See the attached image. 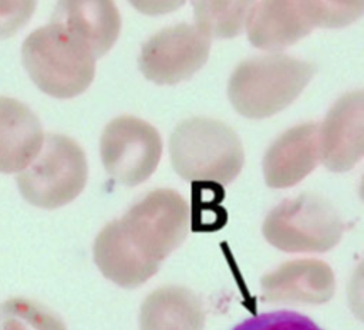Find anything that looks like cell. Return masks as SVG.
Segmentation results:
<instances>
[{
	"label": "cell",
	"instance_id": "6da1fadb",
	"mask_svg": "<svg viewBox=\"0 0 364 330\" xmlns=\"http://www.w3.org/2000/svg\"><path fill=\"white\" fill-rule=\"evenodd\" d=\"M188 218V206L178 192H149L100 232L94 245L97 266L122 287L139 286L182 242Z\"/></svg>",
	"mask_w": 364,
	"mask_h": 330
},
{
	"label": "cell",
	"instance_id": "7a4b0ae2",
	"mask_svg": "<svg viewBox=\"0 0 364 330\" xmlns=\"http://www.w3.org/2000/svg\"><path fill=\"white\" fill-rule=\"evenodd\" d=\"M316 67L286 54H267L242 61L230 75L228 95L246 118L260 119L289 107L306 88Z\"/></svg>",
	"mask_w": 364,
	"mask_h": 330
},
{
	"label": "cell",
	"instance_id": "3957f363",
	"mask_svg": "<svg viewBox=\"0 0 364 330\" xmlns=\"http://www.w3.org/2000/svg\"><path fill=\"white\" fill-rule=\"evenodd\" d=\"M21 60L31 81L54 98L80 95L95 74L94 55L51 21L26 37Z\"/></svg>",
	"mask_w": 364,
	"mask_h": 330
},
{
	"label": "cell",
	"instance_id": "277c9868",
	"mask_svg": "<svg viewBox=\"0 0 364 330\" xmlns=\"http://www.w3.org/2000/svg\"><path fill=\"white\" fill-rule=\"evenodd\" d=\"M173 169L188 181L229 183L240 172L243 149L226 124L195 117L176 125L169 138Z\"/></svg>",
	"mask_w": 364,
	"mask_h": 330
},
{
	"label": "cell",
	"instance_id": "5b68a950",
	"mask_svg": "<svg viewBox=\"0 0 364 330\" xmlns=\"http://www.w3.org/2000/svg\"><path fill=\"white\" fill-rule=\"evenodd\" d=\"M87 174V159L81 147L65 135L48 134L36 158L20 171L16 181L28 203L55 209L80 195Z\"/></svg>",
	"mask_w": 364,
	"mask_h": 330
},
{
	"label": "cell",
	"instance_id": "8992f818",
	"mask_svg": "<svg viewBox=\"0 0 364 330\" xmlns=\"http://www.w3.org/2000/svg\"><path fill=\"white\" fill-rule=\"evenodd\" d=\"M343 232L341 220L324 198L301 193L283 201L266 218V239L283 250H327Z\"/></svg>",
	"mask_w": 364,
	"mask_h": 330
},
{
	"label": "cell",
	"instance_id": "52a82bcc",
	"mask_svg": "<svg viewBox=\"0 0 364 330\" xmlns=\"http://www.w3.org/2000/svg\"><path fill=\"white\" fill-rule=\"evenodd\" d=\"M100 151L107 172L122 185L135 186L155 171L162 142L152 125L144 119L124 115L105 127Z\"/></svg>",
	"mask_w": 364,
	"mask_h": 330
},
{
	"label": "cell",
	"instance_id": "ba28073f",
	"mask_svg": "<svg viewBox=\"0 0 364 330\" xmlns=\"http://www.w3.org/2000/svg\"><path fill=\"white\" fill-rule=\"evenodd\" d=\"M210 51V40L196 26L182 23L149 37L141 48L138 65L155 84L173 85L200 70Z\"/></svg>",
	"mask_w": 364,
	"mask_h": 330
},
{
	"label": "cell",
	"instance_id": "9c48e42d",
	"mask_svg": "<svg viewBox=\"0 0 364 330\" xmlns=\"http://www.w3.org/2000/svg\"><path fill=\"white\" fill-rule=\"evenodd\" d=\"M317 27L314 0H260L246 24L247 40L260 50L293 46Z\"/></svg>",
	"mask_w": 364,
	"mask_h": 330
},
{
	"label": "cell",
	"instance_id": "30bf717a",
	"mask_svg": "<svg viewBox=\"0 0 364 330\" xmlns=\"http://www.w3.org/2000/svg\"><path fill=\"white\" fill-rule=\"evenodd\" d=\"M364 97L361 91L343 95L318 127L320 159L327 169L344 172L363 156Z\"/></svg>",
	"mask_w": 364,
	"mask_h": 330
},
{
	"label": "cell",
	"instance_id": "8fae6325",
	"mask_svg": "<svg viewBox=\"0 0 364 330\" xmlns=\"http://www.w3.org/2000/svg\"><path fill=\"white\" fill-rule=\"evenodd\" d=\"M50 21L81 43L95 60L111 50L121 31L114 0H58Z\"/></svg>",
	"mask_w": 364,
	"mask_h": 330
},
{
	"label": "cell",
	"instance_id": "7c38bea8",
	"mask_svg": "<svg viewBox=\"0 0 364 330\" xmlns=\"http://www.w3.org/2000/svg\"><path fill=\"white\" fill-rule=\"evenodd\" d=\"M320 161L318 125L301 124L282 134L267 149L263 159L266 183L287 188L300 182Z\"/></svg>",
	"mask_w": 364,
	"mask_h": 330
},
{
	"label": "cell",
	"instance_id": "4fadbf2b",
	"mask_svg": "<svg viewBox=\"0 0 364 330\" xmlns=\"http://www.w3.org/2000/svg\"><path fill=\"white\" fill-rule=\"evenodd\" d=\"M43 141L37 115L16 98L0 97V172L23 171L36 158Z\"/></svg>",
	"mask_w": 364,
	"mask_h": 330
},
{
	"label": "cell",
	"instance_id": "5bb4252c",
	"mask_svg": "<svg viewBox=\"0 0 364 330\" xmlns=\"http://www.w3.org/2000/svg\"><path fill=\"white\" fill-rule=\"evenodd\" d=\"M270 300L321 303L331 297L334 280L331 270L316 260H300L283 265L263 279Z\"/></svg>",
	"mask_w": 364,
	"mask_h": 330
},
{
	"label": "cell",
	"instance_id": "9a60e30c",
	"mask_svg": "<svg viewBox=\"0 0 364 330\" xmlns=\"http://www.w3.org/2000/svg\"><path fill=\"white\" fill-rule=\"evenodd\" d=\"M257 0H192L196 27L208 37L233 38L246 27Z\"/></svg>",
	"mask_w": 364,
	"mask_h": 330
},
{
	"label": "cell",
	"instance_id": "2e32d148",
	"mask_svg": "<svg viewBox=\"0 0 364 330\" xmlns=\"http://www.w3.org/2000/svg\"><path fill=\"white\" fill-rule=\"evenodd\" d=\"M0 330H64V324L46 306L11 297L0 304Z\"/></svg>",
	"mask_w": 364,
	"mask_h": 330
},
{
	"label": "cell",
	"instance_id": "e0dca14e",
	"mask_svg": "<svg viewBox=\"0 0 364 330\" xmlns=\"http://www.w3.org/2000/svg\"><path fill=\"white\" fill-rule=\"evenodd\" d=\"M230 330H323L314 320L293 310H274L247 317Z\"/></svg>",
	"mask_w": 364,
	"mask_h": 330
},
{
	"label": "cell",
	"instance_id": "ac0fdd59",
	"mask_svg": "<svg viewBox=\"0 0 364 330\" xmlns=\"http://www.w3.org/2000/svg\"><path fill=\"white\" fill-rule=\"evenodd\" d=\"M317 27L340 28L355 21L364 10V0H314Z\"/></svg>",
	"mask_w": 364,
	"mask_h": 330
},
{
	"label": "cell",
	"instance_id": "d6986e66",
	"mask_svg": "<svg viewBox=\"0 0 364 330\" xmlns=\"http://www.w3.org/2000/svg\"><path fill=\"white\" fill-rule=\"evenodd\" d=\"M37 0H0V38L14 36L31 18Z\"/></svg>",
	"mask_w": 364,
	"mask_h": 330
},
{
	"label": "cell",
	"instance_id": "ffe728a7",
	"mask_svg": "<svg viewBox=\"0 0 364 330\" xmlns=\"http://www.w3.org/2000/svg\"><path fill=\"white\" fill-rule=\"evenodd\" d=\"M134 9L148 16H159L175 11L186 0H128Z\"/></svg>",
	"mask_w": 364,
	"mask_h": 330
}]
</instances>
